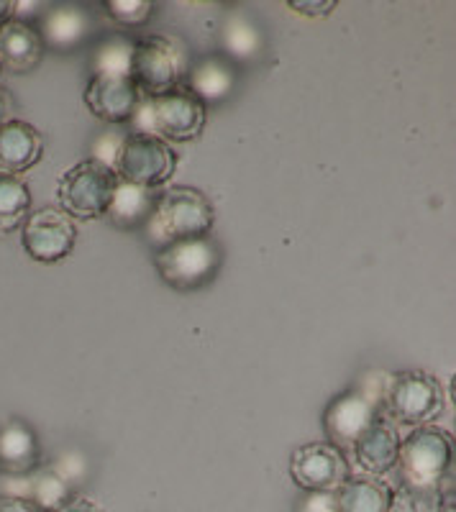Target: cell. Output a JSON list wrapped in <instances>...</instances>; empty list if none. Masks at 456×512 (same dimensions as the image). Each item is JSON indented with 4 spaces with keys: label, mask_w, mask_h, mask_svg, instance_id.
<instances>
[{
    "label": "cell",
    "mask_w": 456,
    "mask_h": 512,
    "mask_svg": "<svg viewBox=\"0 0 456 512\" xmlns=\"http://www.w3.org/2000/svg\"><path fill=\"white\" fill-rule=\"evenodd\" d=\"M290 477L303 492H336L351 477L349 459L334 443H305L290 456Z\"/></svg>",
    "instance_id": "cell-10"
},
{
    "label": "cell",
    "mask_w": 456,
    "mask_h": 512,
    "mask_svg": "<svg viewBox=\"0 0 456 512\" xmlns=\"http://www.w3.org/2000/svg\"><path fill=\"white\" fill-rule=\"evenodd\" d=\"M24 497L34 502L41 512H54L59 505H65L72 495H70V489H67V484L62 482V477L47 472V474H39V477H34L29 484H26Z\"/></svg>",
    "instance_id": "cell-25"
},
{
    "label": "cell",
    "mask_w": 456,
    "mask_h": 512,
    "mask_svg": "<svg viewBox=\"0 0 456 512\" xmlns=\"http://www.w3.org/2000/svg\"><path fill=\"white\" fill-rule=\"evenodd\" d=\"M295 512H336V492H305Z\"/></svg>",
    "instance_id": "cell-27"
},
{
    "label": "cell",
    "mask_w": 456,
    "mask_h": 512,
    "mask_svg": "<svg viewBox=\"0 0 456 512\" xmlns=\"http://www.w3.org/2000/svg\"><path fill=\"white\" fill-rule=\"evenodd\" d=\"M223 44H226V52L234 59H257L264 49L262 34H259L257 26L244 16L231 18L223 29Z\"/></svg>",
    "instance_id": "cell-24"
},
{
    "label": "cell",
    "mask_w": 456,
    "mask_h": 512,
    "mask_svg": "<svg viewBox=\"0 0 456 512\" xmlns=\"http://www.w3.org/2000/svg\"><path fill=\"white\" fill-rule=\"evenodd\" d=\"M449 500H454V495H444L441 489L400 484L398 489H392L387 512H441Z\"/></svg>",
    "instance_id": "cell-23"
},
{
    "label": "cell",
    "mask_w": 456,
    "mask_h": 512,
    "mask_svg": "<svg viewBox=\"0 0 456 512\" xmlns=\"http://www.w3.org/2000/svg\"><path fill=\"white\" fill-rule=\"evenodd\" d=\"M100 11L118 26H141L147 24L154 13V3L152 0H113V3H103Z\"/></svg>",
    "instance_id": "cell-26"
},
{
    "label": "cell",
    "mask_w": 456,
    "mask_h": 512,
    "mask_svg": "<svg viewBox=\"0 0 456 512\" xmlns=\"http://www.w3.org/2000/svg\"><path fill=\"white\" fill-rule=\"evenodd\" d=\"M287 8L295 13H300V16H308V18H323L328 16V13L334 11L336 3H287Z\"/></svg>",
    "instance_id": "cell-28"
},
{
    "label": "cell",
    "mask_w": 456,
    "mask_h": 512,
    "mask_svg": "<svg viewBox=\"0 0 456 512\" xmlns=\"http://www.w3.org/2000/svg\"><path fill=\"white\" fill-rule=\"evenodd\" d=\"M444 408V390L439 379L428 372L408 369V372L387 374L385 395H382V418L390 420L395 428L416 431Z\"/></svg>",
    "instance_id": "cell-3"
},
{
    "label": "cell",
    "mask_w": 456,
    "mask_h": 512,
    "mask_svg": "<svg viewBox=\"0 0 456 512\" xmlns=\"http://www.w3.org/2000/svg\"><path fill=\"white\" fill-rule=\"evenodd\" d=\"M223 251L211 236L162 246L154 254V267L164 285L177 292H193L205 287L221 269Z\"/></svg>",
    "instance_id": "cell-7"
},
{
    "label": "cell",
    "mask_w": 456,
    "mask_h": 512,
    "mask_svg": "<svg viewBox=\"0 0 456 512\" xmlns=\"http://www.w3.org/2000/svg\"><path fill=\"white\" fill-rule=\"evenodd\" d=\"M41 34L44 47L59 49V52H70L80 41H85L93 31V18L88 8L65 3V6H54L44 13L41 26H36Z\"/></svg>",
    "instance_id": "cell-15"
},
{
    "label": "cell",
    "mask_w": 456,
    "mask_h": 512,
    "mask_svg": "<svg viewBox=\"0 0 456 512\" xmlns=\"http://www.w3.org/2000/svg\"><path fill=\"white\" fill-rule=\"evenodd\" d=\"M441 512H456V507H454V500H449V502H446V505H444V510H441Z\"/></svg>",
    "instance_id": "cell-33"
},
{
    "label": "cell",
    "mask_w": 456,
    "mask_h": 512,
    "mask_svg": "<svg viewBox=\"0 0 456 512\" xmlns=\"http://www.w3.org/2000/svg\"><path fill=\"white\" fill-rule=\"evenodd\" d=\"M118 177L108 164L88 157L77 162L70 172L59 177L57 200L59 210L72 221H95L108 213Z\"/></svg>",
    "instance_id": "cell-5"
},
{
    "label": "cell",
    "mask_w": 456,
    "mask_h": 512,
    "mask_svg": "<svg viewBox=\"0 0 456 512\" xmlns=\"http://www.w3.org/2000/svg\"><path fill=\"white\" fill-rule=\"evenodd\" d=\"M400 433L398 428L390 423L387 418H377L375 425L354 443L351 454L357 461L359 472H364V477H377L387 474L392 466H398V454H400Z\"/></svg>",
    "instance_id": "cell-13"
},
{
    "label": "cell",
    "mask_w": 456,
    "mask_h": 512,
    "mask_svg": "<svg viewBox=\"0 0 456 512\" xmlns=\"http://www.w3.org/2000/svg\"><path fill=\"white\" fill-rule=\"evenodd\" d=\"M113 172L121 182L162 190L177 172V154L167 141L152 134H126L113 159Z\"/></svg>",
    "instance_id": "cell-8"
},
{
    "label": "cell",
    "mask_w": 456,
    "mask_h": 512,
    "mask_svg": "<svg viewBox=\"0 0 456 512\" xmlns=\"http://www.w3.org/2000/svg\"><path fill=\"white\" fill-rule=\"evenodd\" d=\"M39 461V443L24 423H8L0 428V469L13 477H24L36 472Z\"/></svg>",
    "instance_id": "cell-18"
},
{
    "label": "cell",
    "mask_w": 456,
    "mask_h": 512,
    "mask_svg": "<svg viewBox=\"0 0 456 512\" xmlns=\"http://www.w3.org/2000/svg\"><path fill=\"white\" fill-rule=\"evenodd\" d=\"M387 374L382 379V387H354V390L341 392L331 400V405L323 413V428L328 433V443H334L341 451H351L354 443L375 425L382 415V395H385Z\"/></svg>",
    "instance_id": "cell-9"
},
{
    "label": "cell",
    "mask_w": 456,
    "mask_h": 512,
    "mask_svg": "<svg viewBox=\"0 0 456 512\" xmlns=\"http://www.w3.org/2000/svg\"><path fill=\"white\" fill-rule=\"evenodd\" d=\"M85 103L90 113L106 123H131L139 111L141 93L131 77L93 75L85 88Z\"/></svg>",
    "instance_id": "cell-12"
},
{
    "label": "cell",
    "mask_w": 456,
    "mask_h": 512,
    "mask_svg": "<svg viewBox=\"0 0 456 512\" xmlns=\"http://www.w3.org/2000/svg\"><path fill=\"white\" fill-rule=\"evenodd\" d=\"M236 85V72L231 62L223 57H205L193 64L185 75V90L200 103H218L228 98Z\"/></svg>",
    "instance_id": "cell-17"
},
{
    "label": "cell",
    "mask_w": 456,
    "mask_h": 512,
    "mask_svg": "<svg viewBox=\"0 0 456 512\" xmlns=\"http://www.w3.org/2000/svg\"><path fill=\"white\" fill-rule=\"evenodd\" d=\"M213 223H216V210L211 200L205 198V192L188 185H170L157 190L154 210L144 231L147 239L162 249L177 241L211 236Z\"/></svg>",
    "instance_id": "cell-1"
},
{
    "label": "cell",
    "mask_w": 456,
    "mask_h": 512,
    "mask_svg": "<svg viewBox=\"0 0 456 512\" xmlns=\"http://www.w3.org/2000/svg\"><path fill=\"white\" fill-rule=\"evenodd\" d=\"M8 18H13V3L0 0V24H6Z\"/></svg>",
    "instance_id": "cell-32"
},
{
    "label": "cell",
    "mask_w": 456,
    "mask_h": 512,
    "mask_svg": "<svg viewBox=\"0 0 456 512\" xmlns=\"http://www.w3.org/2000/svg\"><path fill=\"white\" fill-rule=\"evenodd\" d=\"M44 144L34 126L24 121H8L0 126V172L13 175L26 172L41 159Z\"/></svg>",
    "instance_id": "cell-16"
},
{
    "label": "cell",
    "mask_w": 456,
    "mask_h": 512,
    "mask_svg": "<svg viewBox=\"0 0 456 512\" xmlns=\"http://www.w3.org/2000/svg\"><path fill=\"white\" fill-rule=\"evenodd\" d=\"M131 123L134 134H152L162 141H193L205 128V105L185 88L159 98H141Z\"/></svg>",
    "instance_id": "cell-4"
},
{
    "label": "cell",
    "mask_w": 456,
    "mask_h": 512,
    "mask_svg": "<svg viewBox=\"0 0 456 512\" xmlns=\"http://www.w3.org/2000/svg\"><path fill=\"white\" fill-rule=\"evenodd\" d=\"M398 466L403 484L454 495L449 492V482L454 484V438L436 425H421L400 441Z\"/></svg>",
    "instance_id": "cell-2"
},
{
    "label": "cell",
    "mask_w": 456,
    "mask_h": 512,
    "mask_svg": "<svg viewBox=\"0 0 456 512\" xmlns=\"http://www.w3.org/2000/svg\"><path fill=\"white\" fill-rule=\"evenodd\" d=\"M392 489L377 477H349L336 489V512H387Z\"/></svg>",
    "instance_id": "cell-20"
},
{
    "label": "cell",
    "mask_w": 456,
    "mask_h": 512,
    "mask_svg": "<svg viewBox=\"0 0 456 512\" xmlns=\"http://www.w3.org/2000/svg\"><path fill=\"white\" fill-rule=\"evenodd\" d=\"M188 75L185 52L177 41L167 36H141L134 39L131 57V80L141 98H159L177 90Z\"/></svg>",
    "instance_id": "cell-6"
},
{
    "label": "cell",
    "mask_w": 456,
    "mask_h": 512,
    "mask_svg": "<svg viewBox=\"0 0 456 512\" xmlns=\"http://www.w3.org/2000/svg\"><path fill=\"white\" fill-rule=\"evenodd\" d=\"M54 512H103V507L95 505L90 497H82V495H72L65 505H59Z\"/></svg>",
    "instance_id": "cell-30"
},
{
    "label": "cell",
    "mask_w": 456,
    "mask_h": 512,
    "mask_svg": "<svg viewBox=\"0 0 456 512\" xmlns=\"http://www.w3.org/2000/svg\"><path fill=\"white\" fill-rule=\"evenodd\" d=\"M134 39L129 36H108L93 57V75L131 77Z\"/></svg>",
    "instance_id": "cell-22"
},
{
    "label": "cell",
    "mask_w": 456,
    "mask_h": 512,
    "mask_svg": "<svg viewBox=\"0 0 456 512\" xmlns=\"http://www.w3.org/2000/svg\"><path fill=\"white\" fill-rule=\"evenodd\" d=\"M44 41L31 21L8 18L0 24V70L29 72L41 62Z\"/></svg>",
    "instance_id": "cell-14"
},
{
    "label": "cell",
    "mask_w": 456,
    "mask_h": 512,
    "mask_svg": "<svg viewBox=\"0 0 456 512\" xmlns=\"http://www.w3.org/2000/svg\"><path fill=\"white\" fill-rule=\"evenodd\" d=\"M154 198H157V190H144V187L129 185V182L118 180L116 192H113V200L108 205L106 218L118 228H126V231H139V228L147 226L149 216L154 210Z\"/></svg>",
    "instance_id": "cell-19"
},
{
    "label": "cell",
    "mask_w": 456,
    "mask_h": 512,
    "mask_svg": "<svg viewBox=\"0 0 456 512\" xmlns=\"http://www.w3.org/2000/svg\"><path fill=\"white\" fill-rule=\"evenodd\" d=\"M31 216V192L24 182L0 172V233H11L24 226Z\"/></svg>",
    "instance_id": "cell-21"
},
{
    "label": "cell",
    "mask_w": 456,
    "mask_h": 512,
    "mask_svg": "<svg viewBox=\"0 0 456 512\" xmlns=\"http://www.w3.org/2000/svg\"><path fill=\"white\" fill-rule=\"evenodd\" d=\"M0 512H41V510L34 505V502L26 500V497L0 495Z\"/></svg>",
    "instance_id": "cell-29"
},
{
    "label": "cell",
    "mask_w": 456,
    "mask_h": 512,
    "mask_svg": "<svg viewBox=\"0 0 456 512\" xmlns=\"http://www.w3.org/2000/svg\"><path fill=\"white\" fill-rule=\"evenodd\" d=\"M77 241V226L59 208L34 210L24 223V246L31 259L41 264L62 262L72 254Z\"/></svg>",
    "instance_id": "cell-11"
},
{
    "label": "cell",
    "mask_w": 456,
    "mask_h": 512,
    "mask_svg": "<svg viewBox=\"0 0 456 512\" xmlns=\"http://www.w3.org/2000/svg\"><path fill=\"white\" fill-rule=\"evenodd\" d=\"M11 98H8V93L3 88H0V126H3V123H8L11 121Z\"/></svg>",
    "instance_id": "cell-31"
}]
</instances>
